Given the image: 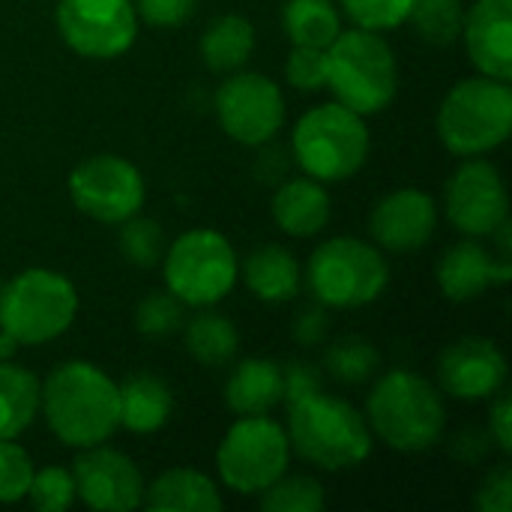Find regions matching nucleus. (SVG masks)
<instances>
[{
	"mask_svg": "<svg viewBox=\"0 0 512 512\" xmlns=\"http://www.w3.org/2000/svg\"><path fill=\"white\" fill-rule=\"evenodd\" d=\"M0 291H3V276H0Z\"/></svg>",
	"mask_w": 512,
	"mask_h": 512,
	"instance_id": "nucleus-44",
	"label": "nucleus"
},
{
	"mask_svg": "<svg viewBox=\"0 0 512 512\" xmlns=\"http://www.w3.org/2000/svg\"><path fill=\"white\" fill-rule=\"evenodd\" d=\"M444 201L450 225L468 237H492V231L507 222L510 213L501 171L480 156H471L462 168H456V174L447 180Z\"/></svg>",
	"mask_w": 512,
	"mask_h": 512,
	"instance_id": "nucleus-14",
	"label": "nucleus"
},
{
	"mask_svg": "<svg viewBox=\"0 0 512 512\" xmlns=\"http://www.w3.org/2000/svg\"><path fill=\"white\" fill-rule=\"evenodd\" d=\"M69 198L84 216L102 225H120L141 210L144 177L129 159L99 153L72 168Z\"/></svg>",
	"mask_w": 512,
	"mask_h": 512,
	"instance_id": "nucleus-11",
	"label": "nucleus"
},
{
	"mask_svg": "<svg viewBox=\"0 0 512 512\" xmlns=\"http://www.w3.org/2000/svg\"><path fill=\"white\" fill-rule=\"evenodd\" d=\"M306 282L321 306L360 309L384 294L390 267L372 243L357 237H333L312 252Z\"/></svg>",
	"mask_w": 512,
	"mask_h": 512,
	"instance_id": "nucleus-8",
	"label": "nucleus"
},
{
	"mask_svg": "<svg viewBox=\"0 0 512 512\" xmlns=\"http://www.w3.org/2000/svg\"><path fill=\"white\" fill-rule=\"evenodd\" d=\"M408 21L423 42L453 45L465 27V6L462 0H414Z\"/></svg>",
	"mask_w": 512,
	"mask_h": 512,
	"instance_id": "nucleus-30",
	"label": "nucleus"
},
{
	"mask_svg": "<svg viewBox=\"0 0 512 512\" xmlns=\"http://www.w3.org/2000/svg\"><path fill=\"white\" fill-rule=\"evenodd\" d=\"M327 87L357 114L384 111L399 90V63L378 30H342L327 45Z\"/></svg>",
	"mask_w": 512,
	"mask_h": 512,
	"instance_id": "nucleus-4",
	"label": "nucleus"
},
{
	"mask_svg": "<svg viewBox=\"0 0 512 512\" xmlns=\"http://www.w3.org/2000/svg\"><path fill=\"white\" fill-rule=\"evenodd\" d=\"M117 246H120V255L129 264H135V267H153L165 255V234H162L159 222L141 219L135 213L126 222H120Z\"/></svg>",
	"mask_w": 512,
	"mask_h": 512,
	"instance_id": "nucleus-32",
	"label": "nucleus"
},
{
	"mask_svg": "<svg viewBox=\"0 0 512 512\" xmlns=\"http://www.w3.org/2000/svg\"><path fill=\"white\" fill-rule=\"evenodd\" d=\"M39 408L48 429L66 447H96L120 429L117 384L87 360L57 366L39 384Z\"/></svg>",
	"mask_w": 512,
	"mask_h": 512,
	"instance_id": "nucleus-1",
	"label": "nucleus"
},
{
	"mask_svg": "<svg viewBox=\"0 0 512 512\" xmlns=\"http://www.w3.org/2000/svg\"><path fill=\"white\" fill-rule=\"evenodd\" d=\"M414 0H342L345 15L363 30H393L408 21Z\"/></svg>",
	"mask_w": 512,
	"mask_h": 512,
	"instance_id": "nucleus-36",
	"label": "nucleus"
},
{
	"mask_svg": "<svg viewBox=\"0 0 512 512\" xmlns=\"http://www.w3.org/2000/svg\"><path fill=\"white\" fill-rule=\"evenodd\" d=\"M282 21L291 45L327 48L342 33L339 9L330 0H288Z\"/></svg>",
	"mask_w": 512,
	"mask_h": 512,
	"instance_id": "nucleus-27",
	"label": "nucleus"
},
{
	"mask_svg": "<svg viewBox=\"0 0 512 512\" xmlns=\"http://www.w3.org/2000/svg\"><path fill=\"white\" fill-rule=\"evenodd\" d=\"M27 498L39 512H66L78 498L72 471L60 468V465H45V468L33 471Z\"/></svg>",
	"mask_w": 512,
	"mask_h": 512,
	"instance_id": "nucleus-34",
	"label": "nucleus"
},
{
	"mask_svg": "<svg viewBox=\"0 0 512 512\" xmlns=\"http://www.w3.org/2000/svg\"><path fill=\"white\" fill-rule=\"evenodd\" d=\"M291 462L288 432L267 414L240 417L216 450V471L225 489L237 495H258L276 483Z\"/></svg>",
	"mask_w": 512,
	"mask_h": 512,
	"instance_id": "nucleus-10",
	"label": "nucleus"
},
{
	"mask_svg": "<svg viewBox=\"0 0 512 512\" xmlns=\"http://www.w3.org/2000/svg\"><path fill=\"white\" fill-rule=\"evenodd\" d=\"M54 21L63 42L90 60L120 57L138 33V15L129 0H60Z\"/></svg>",
	"mask_w": 512,
	"mask_h": 512,
	"instance_id": "nucleus-12",
	"label": "nucleus"
},
{
	"mask_svg": "<svg viewBox=\"0 0 512 512\" xmlns=\"http://www.w3.org/2000/svg\"><path fill=\"white\" fill-rule=\"evenodd\" d=\"M318 390H324V372L318 363L291 360L288 366H282V402L285 405H294Z\"/></svg>",
	"mask_w": 512,
	"mask_h": 512,
	"instance_id": "nucleus-38",
	"label": "nucleus"
},
{
	"mask_svg": "<svg viewBox=\"0 0 512 512\" xmlns=\"http://www.w3.org/2000/svg\"><path fill=\"white\" fill-rule=\"evenodd\" d=\"M285 75L291 87L306 90V93L327 87V48L294 45L285 63Z\"/></svg>",
	"mask_w": 512,
	"mask_h": 512,
	"instance_id": "nucleus-37",
	"label": "nucleus"
},
{
	"mask_svg": "<svg viewBox=\"0 0 512 512\" xmlns=\"http://www.w3.org/2000/svg\"><path fill=\"white\" fill-rule=\"evenodd\" d=\"M75 312V285L48 267H30L0 291V330L18 345H45L63 336L72 327Z\"/></svg>",
	"mask_w": 512,
	"mask_h": 512,
	"instance_id": "nucleus-7",
	"label": "nucleus"
},
{
	"mask_svg": "<svg viewBox=\"0 0 512 512\" xmlns=\"http://www.w3.org/2000/svg\"><path fill=\"white\" fill-rule=\"evenodd\" d=\"M327 330H330V315H327V306H306L294 315V324H291V336L294 342L300 345H318L327 339Z\"/></svg>",
	"mask_w": 512,
	"mask_h": 512,
	"instance_id": "nucleus-41",
	"label": "nucleus"
},
{
	"mask_svg": "<svg viewBox=\"0 0 512 512\" xmlns=\"http://www.w3.org/2000/svg\"><path fill=\"white\" fill-rule=\"evenodd\" d=\"M15 351H18V342L6 330H0V360H12Z\"/></svg>",
	"mask_w": 512,
	"mask_h": 512,
	"instance_id": "nucleus-43",
	"label": "nucleus"
},
{
	"mask_svg": "<svg viewBox=\"0 0 512 512\" xmlns=\"http://www.w3.org/2000/svg\"><path fill=\"white\" fill-rule=\"evenodd\" d=\"M288 444L303 462L321 471H351L372 453L366 417L324 390L288 405Z\"/></svg>",
	"mask_w": 512,
	"mask_h": 512,
	"instance_id": "nucleus-2",
	"label": "nucleus"
},
{
	"mask_svg": "<svg viewBox=\"0 0 512 512\" xmlns=\"http://www.w3.org/2000/svg\"><path fill=\"white\" fill-rule=\"evenodd\" d=\"M438 228V204L423 189H396L384 195L369 219L375 243L393 255L423 249Z\"/></svg>",
	"mask_w": 512,
	"mask_h": 512,
	"instance_id": "nucleus-17",
	"label": "nucleus"
},
{
	"mask_svg": "<svg viewBox=\"0 0 512 512\" xmlns=\"http://www.w3.org/2000/svg\"><path fill=\"white\" fill-rule=\"evenodd\" d=\"M195 12V0H138L135 15L153 27H177Z\"/></svg>",
	"mask_w": 512,
	"mask_h": 512,
	"instance_id": "nucleus-40",
	"label": "nucleus"
},
{
	"mask_svg": "<svg viewBox=\"0 0 512 512\" xmlns=\"http://www.w3.org/2000/svg\"><path fill=\"white\" fill-rule=\"evenodd\" d=\"M183 321V303L171 291H153L135 309V327L147 339H168L183 327Z\"/></svg>",
	"mask_w": 512,
	"mask_h": 512,
	"instance_id": "nucleus-33",
	"label": "nucleus"
},
{
	"mask_svg": "<svg viewBox=\"0 0 512 512\" xmlns=\"http://www.w3.org/2000/svg\"><path fill=\"white\" fill-rule=\"evenodd\" d=\"M261 495L264 512H318L324 510V486L312 477H279Z\"/></svg>",
	"mask_w": 512,
	"mask_h": 512,
	"instance_id": "nucleus-31",
	"label": "nucleus"
},
{
	"mask_svg": "<svg viewBox=\"0 0 512 512\" xmlns=\"http://www.w3.org/2000/svg\"><path fill=\"white\" fill-rule=\"evenodd\" d=\"M291 144L297 165L309 177L339 183L366 165L372 141L363 114L345 108L342 102H327L297 120Z\"/></svg>",
	"mask_w": 512,
	"mask_h": 512,
	"instance_id": "nucleus-6",
	"label": "nucleus"
},
{
	"mask_svg": "<svg viewBox=\"0 0 512 512\" xmlns=\"http://www.w3.org/2000/svg\"><path fill=\"white\" fill-rule=\"evenodd\" d=\"M273 219L291 237H315L330 222V195L315 177H294L273 195Z\"/></svg>",
	"mask_w": 512,
	"mask_h": 512,
	"instance_id": "nucleus-20",
	"label": "nucleus"
},
{
	"mask_svg": "<svg viewBox=\"0 0 512 512\" xmlns=\"http://www.w3.org/2000/svg\"><path fill=\"white\" fill-rule=\"evenodd\" d=\"M33 480V462L15 438H0V504H15L27 498Z\"/></svg>",
	"mask_w": 512,
	"mask_h": 512,
	"instance_id": "nucleus-35",
	"label": "nucleus"
},
{
	"mask_svg": "<svg viewBox=\"0 0 512 512\" xmlns=\"http://www.w3.org/2000/svg\"><path fill=\"white\" fill-rule=\"evenodd\" d=\"M512 132L510 81L489 75L462 78L438 108V138L462 159L501 147Z\"/></svg>",
	"mask_w": 512,
	"mask_h": 512,
	"instance_id": "nucleus-5",
	"label": "nucleus"
},
{
	"mask_svg": "<svg viewBox=\"0 0 512 512\" xmlns=\"http://www.w3.org/2000/svg\"><path fill=\"white\" fill-rule=\"evenodd\" d=\"M39 414V381L12 360H0V438L24 435Z\"/></svg>",
	"mask_w": 512,
	"mask_h": 512,
	"instance_id": "nucleus-25",
	"label": "nucleus"
},
{
	"mask_svg": "<svg viewBox=\"0 0 512 512\" xmlns=\"http://www.w3.org/2000/svg\"><path fill=\"white\" fill-rule=\"evenodd\" d=\"M120 393V426L135 435H153L159 432L174 411L171 387L150 372H135L117 384Z\"/></svg>",
	"mask_w": 512,
	"mask_h": 512,
	"instance_id": "nucleus-22",
	"label": "nucleus"
},
{
	"mask_svg": "<svg viewBox=\"0 0 512 512\" xmlns=\"http://www.w3.org/2000/svg\"><path fill=\"white\" fill-rule=\"evenodd\" d=\"M216 117L228 138L261 147L285 123L282 90L261 72H237L216 90Z\"/></svg>",
	"mask_w": 512,
	"mask_h": 512,
	"instance_id": "nucleus-13",
	"label": "nucleus"
},
{
	"mask_svg": "<svg viewBox=\"0 0 512 512\" xmlns=\"http://www.w3.org/2000/svg\"><path fill=\"white\" fill-rule=\"evenodd\" d=\"M165 285L183 306H213L237 282L240 264L225 234L195 228L165 246Z\"/></svg>",
	"mask_w": 512,
	"mask_h": 512,
	"instance_id": "nucleus-9",
	"label": "nucleus"
},
{
	"mask_svg": "<svg viewBox=\"0 0 512 512\" xmlns=\"http://www.w3.org/2000/svg\"><path fill=\"white\" fill-rule=\"evenodd\" d=\"M237 348H240V333L225 315L201 312L186 324V351L201 366H210V369L225 366L234 360Z\"/></svg>",
	"mask_w": 512,
	"mask_h": 512,
	"instance_id": "nucleus-28",
	"label": "nucleus"
},
{
	"mask_svg": "<svg viewBox=\"0 0 512 512\" xmlns=\"http://www.w3.org/2000/svg\"><path fill=\"white\" fill-rule=\"evenodd\" d=\"M369 429L399 453H423L441 441L447 411L435 384L408 369L387 372L366 402Z\"/></svg>",
	"mask_w": 512,
	"mask_h": 512,
	"instance_id": "nucleus-3",
	"label": "nucleus"
},
{
	"mask_svg": "<svg viewBox=\"0 0 512 512\" xmlns=\"http://www.w3.org/2000/svg\"><path fill=\"white\" fill-rule=\"evenodd\" d=\"M438 378L444 393L456 399H492L507 384V360L492 339L465 336L444 348Z\"/></svg>",
	"mask_w": 512,
	"mask_h": 512,
	"instance_id": "nucleus-16",
	"label": "nucleus"
},
{
	"mask_svg": "<svg viewBox=\"0 0 512 512\" xmlns=\"http://www.w3.org/2000/svg\"><path fill=\"white\" fill-rule=\"evenodd\" d=\"M240 273H243L246 288L261 303H288L291 297H297L300 282H303L297 255L279 243H261L258 249H252Z\"/></svg>",
	"mask_w": 512,
	"mask_h": 512,
	"instance_id": "nucleus-21",
	"label": "nucleus"
},
{
	"mask_svg": "<svg viewBox=\"0 0 512 512\" xmlns=\"http://www.w3.org/2000/svg\"><path fill=\"white\" fill-rule=\"evenodd\" d=\"M480 512H510L512 510V471L510 465H498L477 489Z\"/></svg>",
	"mask_w": 512,
	"mask_h": 512,
	"instance_id": "nucleus-39",
	"label": "nucleus"
},
{
	"mask_svg": "<svg viewBox=\"0 0 512 512\" xmlns=\"http://www.w3.org/2000/svg\"><path fill=\"white\" fill-rule=\"evenodd\" d=\"M147 510L159 512H216L222 510L219 486L192 468H171L153 480V486H144V504Z\"/></svg>",
	"mask_w": 512,
	"mask_h": 512,
	"instance_id": "nucleus-23",
	"label": "nucleus"
},
{
	"mask_svg": "<svg viewBox=\"0 0 512 512\" xmlns=\"http://www.w3.org/2000/svg\"><path fill=\"white\" fill-rule=\"evenodd\" d=\"M255 48V27L243 15H219L201 33V57L213 72L240 69Z\"/></svg>",
	"mask_w": 512,
	"mask_h": 512,
	"instance_id": "nucleus-26",
	"label": "nucleus"
},
{
	"mask_svg": "<svg viewBox=\"0 0 512 512\" xmlns=\"http://www.w3.org/2000/svg\"><path fill=\"white\" fill-rule=\"evenodd\" d=\"M471 63L480 75L510 81L512 78V0H477L465 9L462 27Z\"/></svg>",
	"mask_w": 512,
	"mask_h": 512,
	"instance_id": "nucleus-18",
	"label": "nucleus"
},
{
	"mask_svg": "<svg viewBox=\"0 0 512 512\" xmlns=\"http://www.w3.org/2000/svg\"><path fill=\"white\" fill-rule=\"evenodd\" d=\"M378 366H381V354L363 336L336 339L324 354V369L339 384H366L369 378H375Z\"/></svg>",
	"mask_w": 512,
	"mask_h": 512,
	"instance_id": "nucleus-29",
	"label": "nucleus"
},
{
	"mask_svg": "<svg viewBox=\"0 0 512 512\" xmlns=\"http://www.w3.org/2000/svg\"><path fill=\"white\" fill-rule=\"evenodd\" d=\"M495 408H492V417H489V435L498 441L501 453H510L512 450V402L507 393H495Z\"/></svg>",
	"mask_w": 512,
	"mask_h": 512,
	"instance_id": "nucleus-42",
	"label": "nucleus"
},
{
	"mask_svg": "<svg viewBox=\"0 0 512 512\" xmlns=\"http://www.w3.org/2000/svg\"><path fill=\"white\" fill-rule=\"evenodd\" d=\"M75 495L99 512H129L144 504V477L138 465L105 444L84 447L72 462Z\"/></svg>",
	"mask_w": 512,
	"mask_h": 512,
	"instance_id": "nucleus-15",
	"label": "nucleus"
},
{
	"mask_svg": "<svg viewBox=\"0 0 512 512\" xmlns=\"http://www.w3.org/2000/svg\"><path fill=\"white\" fill-rule=\"evenodd\" d=\"M225 402L240 417L270 414L282 402V366L264 357L243 360L225 384Z\"/></svg>",
	"mask_w": 512,
	"mask_h": 512,
	"instance_id": "nucleus-24",
	"label": "nucleus"
},
{
	"mask_svg": "<svg viewBox=\"0 0 512 512\" xmlns=\"http://www.w3.org/2000/svg\"><path fill=\"white\" fill-rule=\"evenodd\" d=\"M512 264H501L483 243L462 240L438 261V285L453 303H471L492 285L510 282Z\"/></svg>",
	"mask_w": 512,
	"mask_h": 512,
	"instance_id": "nucleus-19",
	"label": "nucleus"
}]
</instances>
